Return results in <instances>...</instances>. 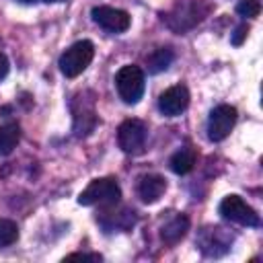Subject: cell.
<instances>
[{"label": "cell", "instance_id": "cell-10", "mask_svg": "<svg viewBox=\"0 0 263 263\" xmlns=\"http://www.w3.org/2000/svg\"><path fill=\"white\" fill-rule=\"evenodd\" d=\"M90 16L101 29L109 33H123L132 25V16L125 10L113 8V6H95L90 10Z\"/></svg>", "mask_w": 263, "mask_h": 263}, {"label": "cell", "instance_id": "cell-15", "mask_svg": "<svg viewBox=\"0 0 263 263\" xmlns=\"http://www.w3.org/2000/svg\"><path fill=\"white\" fill-rule=\"evenodd\" d=\"M195 158H197V154H195V150L191 148V146H185V148H181V150H177L173 156H171V171L175 173V175H187L193 166H195Z\"/></svg>", "mask_w": 263, "mask_h": 263}, {"label": "cell", "instance_id": "cell-13", "mask_svg": "<svg viewBox=\"0 0 263 263\" xmlns=\"http://www.w3.org/2000/svg\"><path fill=\"white\" fill-rule=\"evenodd\" d=\"M166 191V181L160 175H142L138 179V195L144 203H154Z\"/></svg>", "mask_w": 263, "mask_h": 263}, {"label": "cell", "instance_id": "cell-12", "mask_svg": "<svg viewBox=\"0 0 263 263\" xmlns=\"http://www.w3.org/2000/svg\"><path fill=\"white\" fill-rule=\"evenodd\" d=\"M117 203H111L107 205L109 210H105L101 214V218H97L101 222V226L107 230V232H113V230H129L134 224H136V216H134V210H127V208H121V210H115Z\"/></svg>", "mask_w": 263, "mask_h": 263}, {"label": "cell", "instance_id": "cell-20", "mask_svg": "<svg viewBox=\"0 0 263 263\" xmlns=\"http://www.w3.org/2000/svg\"><path fill=\"white\" fill-rule=\"evenodd\" d=\"M247 35H249V27H247V23H240L234 29V33L230 35V43L232 45H242V41L247 39Z\"/></svg>", "mask_w": 263, "mask_h": 263}, {"label": "cell", "instance_id": "cell-6", "mask_svg": "<svg viewBox=\"0 0 263 263\" xmlns=\"http://www.w3.org/2000/svg\"><path fill=\"white\" fill-rule=\"evenodd\" d=\"M72 115H74V134L78 138L88 136L97 125L95 97L92 92H78L72 99Z\"/></svg>", "mask_w": 263, "mask_h": 263}, {"label": "cell", "instance_id": "cell-21", "mask_svg": "<svg viewBox=\"0 0 263 263\" xmlns=\"http://www.w3.org/2000/svg\"><path fill=\"white\" fill-rule=\"evenodd\" d=\"M66 259H90V261H101L103 257H101L99 253H72V255H68Z\"/></svg>", "mask_w": 263, "mask_h": 263}, {"label": "cell", "instance_id": "cell-8", "mask_svg": "<svg viewBox=\"0 0 263 263\" xmlns=\"http://www.w3.org/2000/svg\"><path fill=\"white\" fill-rule=\"evenodd\" d=\"M230 245H232V234L222 226H205L199 230L197 247L208 257H222L224 253L230 251Z\"/></svg>", "mask_w": 263, "mask_h": 263}, {"label": "cell", "instance_id": "cell-9", "mask_svg": "<svg viewBox=\"0 0 263 263\" xmlns=\"http://www.w3.org/2000/svg\"><path fill=\"white\" fill-rule=\"evenodd\" d=\"M236 123V109L232 105H218L210 111L208 117V138L212 142H222L228 138Z\"/></svg>", "mask_w": 263, "mask_h": 263}, {"label": "cell", "instance_id": "cell-5", "mask_svg": "<svg viewBox=\"0 0 263 263\" xmlns=\"http://www.w3.org/2000/svg\"><path fill=\"white\" fill-rule=\"evenodd\" d=\"M148 125L142 119H125L117 129V144L125 154H142L146 150Z\"/></svg>", "mask_w": 263, "mask_h": 263}, {"label": "cell", "instance_id": "cell-14", "mask_svg": "<svg viewBox=\"0 0 263 263\" xmlns=\"http://www.w3.org/2000/svg\"><path fill=\"white\" fill-rule=\"evenodd\" d=\"M187 230H189V218H187L185 214H177L173 220H168V222L162 226L160 236H162V240H164L166 245H177V242L187 234Z\"/></svg>", "mask_w": 263, "mask_h": 263}, {"label": "cell", "instance_id": "cell-3", "mask_svg": "<svg viewBox=\"0 0 263 263\" xmlns=\"http://www.w3.org/2000/svg\"><path fill=\"white\" fill-rule=\"evenodd\" d=\"M115 86H117L119 99L125 105L140 103V99L144 97V88H146V78H144L142 68L134 64L121 66L115 74Z\"/></svg>", "mask_w": 263, "mask_h": 263}, {"label": "cell", "instance_id": "cell-11", "mask_svg": "<svg viewBox=\"0 0 263 263\" xmlns=\"http://www.w3.org/2000/svg\"><path fill=\"white\" fill-rule=\"evenodd\" d=\"M189 107V90L185 84H175L158 97V109L164 117H177Z\"/></svg>", "mask_w": 263, "mask_h": 263}, {"label": "cell", "instance_id": "cell-23", "mask_svg": "<svg viewBox=\"0 0 263 263\" xmlns=\"http://www.w3.org/2000/svg\"><path fill=\"white\" fill-rule=\"evenodd\" d=\"M18 2H23V4H37V2H66V0H18Z\"/></svg>", "mask_w": 263, "mask_h": 263}, {"label": "cell", "instance_id": "cell-17", "mask_svg": "<svg viewBox=\"0 0 263 263\" xmlns=\"http://www.w3.org/2000/svg\"><path fill=\"white\" fill-rule=\"evenodd\" d=\"M18 140H21V129L16 123L0 125V156L10 154L16 148Z\"/></svg>", "mask_w": 263, "mask_h": 263}, {"label": "cell", "instance_id": "cell-19", "mask_svg": "<svg viewBox=\"0 0 263 263\" xmlns=\"http://www.w3.org/2000/svg\"><path fill=\"white\" fill-rule=\"evenodd\" d=\"M236 12L245 18H255L261 12V2L259 0H240L236 4Z\"/></svg>", "mask_w": 263, "mask_h": 263}, {"label": "cell", "instance_id": "cell-2", "mask_svg": "<svg viewBox=\"0 0 263 263\" xmlns=\"http://www.w3.org/2000/svg\"><path fill=\"white\" fill-rule=\"evenodd\" d=\"M92 58H95V45H92V41L80 39V41L72 43L60 55L58 66H60V72L66 78H76V76H80L88 68V64L92 62Z\"/></svg>", "mask_w": 263, "mask_h": 263}, {"label": "cell", "instance_id": "cell-1", "mask_svg": "<svg viewBox=\"0 0 263 263\" xmlns=\"http://www.w3.org/2000/svg\"><path fill=\"white\" fill-rule=\"evenodd\" d=\"M210 10H212V6L203 4L201 0H179L173 6V10H168L162 16V21L166 23L168 29H173L179 35H183L185 31H189L197 23H201L208 16Z\"/></svg>", "mask_w": 263, "mask_h": 263}, {"label": "cell", "instance_id": "cell-16", "mask_svg": "<svg viewBox=\"0 0 263 263\" xmlns=\"http://www.w3.org/2000/svg\"><path fill=\"white\" fill-rule=\"evenodd\" d=\"M175 60V51L171 47H158L150 55H146V66L150 74H160L164 72Z\"/></svg>", "mask_w": 263, "mask_h": 263}, {"label": "cell", "instance_id": "cell-18", "mask_svg": "<svg viewBox=\"0 0 263 263\" xmlns=\"http://www.w3.org/2000/svg\"><path fill=\"white\" fill-rule=\"evenodd\" d=\"M18 240V226L12 220L0 218V249L2 247H10Z\"/></svg>", "mask_w": 263, "mask_h": 263}, {"label": "cell", "instance_id": "cell-22", "mask_svg": "<svg viewBox=\"0 0 263 263\" xmlns=\"http://www.w3.org/2000/svg\"><path fill=\"white\" fill-rule=\"evenodd\" d=\"M8 68H10V64H8V58H6V55L0 51V80H2V78L8 74Z\"/></svg>", "mask_w": 263, "mask_h": 263}, {"label": "cell", "instance_id": "cell-4", "mask_svg": "<svg viewBox=\"0 0 263 263\" xmlns=\"http://www.w3.org/2000/svg\"><path fill=\"white\" fill-rule=\"evenodd\" d=\"M121 199V189L113 177H101L90 181L78 195L80 205H111Z\"/></svg>", "mask_w": 263, "mask_h": 263}, {"label": "cell", "instance_id": "cell-7", "mask_svg": "<svg viewBox=\"0 0 263 263\" xmlns=\"http://www.w3.org/2000/svg\"><path fill=\"white\" fill-rule=\"evenodd\" d=\"M220 214H222V218H226L230 222H236L240 226H253V228H257L261 224L259 214L240 195H226L220 201Z\"/></svg>", "mask_w": 263, "mask_h": 263}]
</instances>
